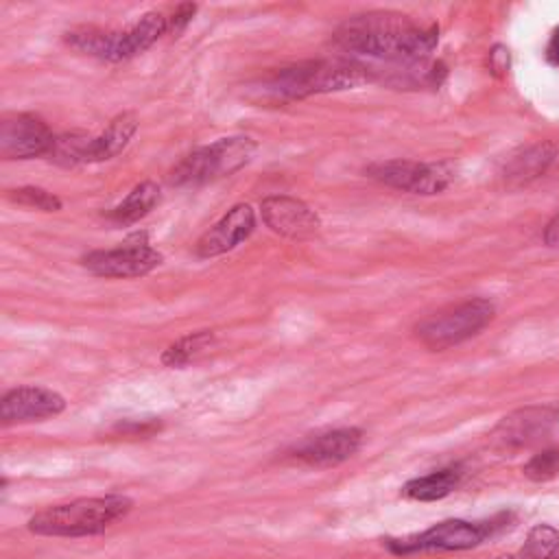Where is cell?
I'll return each instance as SVG.
<instances>
[{
  "mask_svg": "<svg viewBox=\"0 0 559 559\" xmlns=\"http://www.w3.org/2000/svg\"><path fill=\"white\" fill-rule=\"evenodd\" d=\"M334 41L354 55L389 63H421L439 41V26L419 24L395 11H369L347 17Z\"/></svg>",
  "mask_w": 559,
  "mask_h": 559,
  "instance_id": "1",
  "label": "cell"
},
{
  "mask_svg": "<svg viewBox=\"0 0 559 559\" xmlns=\"http://www.w3.org/2000/svg\"><path fill=\"white\" fill-rule=\"evenodd\" d=\"M365 81H369V68L362 63L347 59H312L266 74L253 85V96L264 103L282 105L312 94L356 87Z\"/></svg>",
  "mask_w": 559,
  "mask_h": 559,
  "instance_id": "2",
  "label": "cell"
},
{
  "mask_svg": "<svg viewBox=\"0 0 559 559\" xmlns=\"http://www.w3.org/2000/svg\"><path fill=\"white\" fill-rule=\"evenodd\" d=\"M131 509L133 500L122 493L76 498L37 511L26 526L31 533L44 537H90L105 533Z\"/></svg>",
  "mask_w": 559,
  "mask_h": 559,
  "instance_id": "3",
  "label": "cell"
},
{
  "mask_svg": "<svg viewBox=\"0 0 559 559\" xmlns=\"http://www.w3.org/2000/svg\"><path fill=\"white\" fill-rule=\"evenodd\" d=\"M168 31V17L157 11L144 13L135 24L122 31H109L98 26H79L66 33L68 46L74 50L103 59V61H124L148 46H153Z\"/></svg>",
  "mask_w": 559,
  "mask_h": 559,
  "instance_id": "4",
  "label": "cell"
},
{
  "mask_svg": "<svg viewBox=\"0 0 559 559\" xmlns=\"http://www.w3.org/2000/svg\"><path fill=\"white\" fill-rule=\"evenodd\" d=\"M258 144L249 135L221 138L212 144L199 146L188 153L170 173L168 183L173 186H201L234 175L247 166L255 153Z\"/></svg>",
  "mask_w": 559,
  "mask_h": 559,
  "instance_id": "5",
  "label": "cell"
},
{
  "mask_svg": "<svg viewBox=\"0 0 559 559\" xmlns=\"http://www.w3.org/2000/svg\"><path fill=\"white\" fill-rule=\"evenodd\" d=\"M493 314L496 308L489 299L474 297L441 308L430 317L421 319L415 325V334L428 349L439 352L476 336L483 328L491 323Z\"/></svg>",
  "mask_w": 559,
  "mask_h": 559,
  "instance_id": "6",
  "label": "cell"
},
{
  "mask_svg": "<svg viewBox=\"0 0 559 559\" xmlns=\"http://www.w3.org/2000/svg\"><path fill=\"white\" fill-rule=\"evenodd\" d=\"M496 528V522H467L443 520L430 528L402 539H386V546L395 555L430 552V550H467L483 544Z\"/></svg>",
  "mask_w": 559,
  "mask_h": 559,
  "instance_id": "7",
  "label": "cell"
},
{
  "mask_svg": "<svg viewBox=\"0 0 559 559\" xmlns=\"http://www.w3.org/2000/svg\"><path fill=\"white\" fill-rule=\"evenodd\" d=\"M162 253L151 247L144 231L127 236L114 249H96L81 258V264L98 277H140L159 266Z\"/></svg>",
  "mask_w": 559,
  "mask_h": 559,
  "instance_id": "8",
  "label": "cell"
},
{
  "mask_svg": "<svg viewBox=\"0 0 559 559\" xmlns=\"http://www.w3.org/2000/svg\"><path fill=\"white\" fill-rule=\"evenodd\" d=\"M365 173L389 188L411 194H437L445 190L454 179V170L445 162L386 159L367 166Z\"/></svg>",
  "mask_w": 559,
  "mask_h": 559,
  "instance_id": "9",
  "label": "cell"
},
{
  "mask_svg": "<svg viewBox=\"0 0 559 559\" xmlns=\"http://www.w3.org/2000/svg\"><path fill=\"white\" fill-rule=\"evenodd\" d=\"M557 426V406H526L502 417L491 432V441L502 450H520L544 441Z\"/></svg>",
  "mask_w": 559,
  "mask_h": 559,
  "instance_id": "10",
  "label": "cell"
},
{
  "mask_svg": "<svg viewBox=\"0 0 559 559\" xmlns=\"http://www.w3.org/2000/svg\"><path fill=\"white\" fill-rule=\"evenodd\" d=\"M362 432L358 428H334L304 437L286 454L310 467H332L358 452Z\"/></svg>",
  "mask_w": 559,
  "mask_h": 559,
  "instance_id": "11",
  "label": "cell"
},
{
  "mask_svg": "<svg viewBox=\"0 0 559 559\" xmlns=\"http://www.w3.org/2000/svg\"><path fill=\"white\" fill-rule=\"evenodd\" d=\"M55 133L35 114H11L0 122V155L4 159H31L48 155Z\"/></svg>",
  "mask_w": 559,
  "mask_h": 559,
  "instance_id": "12",
  "label": "cell"
},
{
  "mask_svg": "<svg viewBox=\"0 0 559 559\" xmlns=\"http://www.w3.org/2000/svg\"><path fill=\"white\" fill-rule=\"evenodd\" d=\"M66 408V400L46 386H17L2 395L0 419L4 426L55 417Z\"/></svg>",
  "mask_w": 559,
  "mask_h": 559,
  "instance_id": "13",
  "label": "cell"
},
{
  "mask_svg": "<svg viewBox=\"0 0 559 559\" xmlns=\"http://www.w3.org/2000/svg\"><path fill=\"white\" fill-rule=\"evenodd\" d=\"M260 214L264 225L286 238H306L319 229V216L304 201L286 194L262 199Z\"/></svg>",
  "mask_w": 559,
  "mask_h": 559,
  "instance_id": "14",
  "label": "cell"
},
{
  "mask_svg": "<svg viewBox=\"0 0 559 559\" xmlns=\"http://www.w3.org/2000/svg\"><path fill=\"white\" fill-rule=\"evenodd\" d=\"M255 227V214L247 203H238L223 214L194 245L199 258H214L231 251L251 236Z\"/></svg>",
  "mask_w": 559,
  "mask_h": 559,
  "instance_id": "15",
  "label": "cell"
},
{
  "mask_svg": "<svg viewBox=\"0 0 559 559\" xmlns=\"http://www.w3.org/2000/svg\"><path fill=\"white\" fill-rule=\"evenodd\" d=\"M135 131H138V116L133 111L118 114L98 135H92L87 162L111 159L129 144Z\"/></svg>",
  "mask_w": 559,
  "mask_h": 559,
  "instance_id": "16",
  "label": "cell"
},
{
  "mask_svg": "<svg viewBox=\"0 0 559 559\" xmlns=\"http://www.w3.org/2000/svg\"><path fill=\"white\" fill-rule=\"evenodd\" d=\"M159 186L155 181H142L124 197L122 203L107 212V221L114 225H133L144 218L159 203Z\"/></svg>",
  "mask_w": 559,
  "mask_h": 559,
  "instance_id": "17",
  "label": "cell"
},
{
  "mask_svg": "<svg viewBox=\"0 0 559 559\" xmlns=\"http://www.w3.org/2000/svg\"><path fill=\"white\" fill-rule=\"evenodd\" d=\"M459 483H461L459 467H443V469H435L430 474H424V476H417V478L408 480L402 487V493L411 500L432 502V500H441L448 493H452Z\"/></svg>",
  "mask_w": 559,
  "mask_h": 559,
  "instance_id": "18",
  "label": "cell"
},
{
  "mask_svg": "<svg viewBox=\"0 0 559 559\" xmlns=\"http://www.w3.org/2000/svg\"><path fill=\"white\" fill-rule=\"evenodd\" d=\"M555 153H557V148L550 142L528 146L520 155L511 157V162L504 168V177L515 179V181L535 179L550 166V162L555 159Z\"/></svg>",
  "mask_w": 559,
  "mask_h": 559,
  "instance_id": "19",
  "label": "cell"
},
{
  "mask_svg": "<svg viewBox=\"0 0 559 559\" xmlns=\"http://www.w3.org/2000/svg\"><path fill=\"white\" fill-rule=\"evenodd\" d=\"M212 341H214V332H212V330L190 332V334L177 338L175 343H170V345L162 352L159 360H162V365H166V367H183V365H188L190 360H194L199 354H203V352L210 347Z\"/></svg>",
  "mask_w": 559,
  "mask_h": 559,
  "instance_id": "20",
  "label": "cell"
},
{
  "mask_svg": "<svg viewBox=\"0 0 559 559\" xmlns=\"http://www.w3.org/2000/svg\"><path fill=\"white\" fill-rule=\"evenodd\" d=\"M90 142H92V135L83 133V131H72V133L57 135L50 151H48V159L59 164V166H66V168L76 166V164H85Z\"/></svg>",
  "mask_w": 559,
  "mask_h": 559,
  "instance_id": "21",
  "label": "cell"
},
{
  "mask_svg": "<svg viewBox=\"0 0 559 559\" xmlns=\"http://www.w3.org/2000/svg\"><path fill=\"white\" fill-rule=\"evenodd\" d=\"M559 552V531L550 524H537L528 531L520 559H555Z\"/></svg>",
  "mask_w": 559,
  "mask_h": 559,
  "instance_id": "22",
  "label": "cell"
},
{
  "mask_svg": "<svg viewBox=\"0 0 559 559\" xmlns=\"http://www.w3.org/2000/svg\"><path fill=\"white\" fill-rule=\"evenodd\" d=\"M7 197L20 205L26 207H35L41 212H59L61 210V199L44 188L37 186H22V188H13L7 192Z\"/></svg>",
  "mask_w": 559,
  "mask_h": 559,
  "instance_id": "23",
  "label": "cell"
},
{
  "mask_svg": "<svg viewBox=\"0 0 559 559\" xmlns=\"http://www.w3.org/2000/svg\"><path fill=\"white\" fill-rule=\"evenodd\" d=\"M559 474V450H544L524 465V476L531 480H548Z\"/></svg>",
  "mask_w": 559,
  "mask_h": 559,
  "instance_id": "24",
  "label": "cell"
},
{
  "mask_svg": "<svg viewBox=\"0 0 559 559\" xmlns=\"http://www.w3.org/2000/svg\"><path fill=\"white\" fill-rule=\"evenodd\" d=\"M116 430L120 435H129V437H144V435H151L155 430H159V421L157 419H129V421H122L116 426Z\"/></svg>",
  "mask_w": 559,
  "mask_h": 559,
  "instance_id": "25",
  "label": "cell"
},
{
  "mask_svg": "<svg viewBox=\"0 0 559 559\" xmlns=\"http://www.w3.org/2000/svg\"><path fill=\"white\" fill-rule=\"evenodd\" d=\"M194 13H197V4H190V2L179 4V7L173 11V15L168 17V31H166V33H173V35L181 33V31L188 26V22L192 20Z\"/></svg>",
  "mask_w": 559,
  "mask_h": 559,
  "instance_id": "26",
  "label": "cell"
},
{
  "mask_svg": "<svg viewBox=\"0 0 559 559\" xmlns=\"http://www.w3.org/2000/svg\"><path fill=\"white\" fill-rule=\"evenodd\" d=\"M544 240L548 247L552 249H559V214L546 225V231H544Z\"/></svg>",
  "mask_w": 559,
  "mask_h": 559,
  "instance_id": "27",
  "label": "cell"
},
{
  "mask_svg": "<svg viewBox=\"0 0 559 559\" xmlns=\"http://www.w3.org/2000/svg\"><path fill=\"white\" fill-rule=\"evenodd\" d=\"M546 59H548L552 66H559V26L552 31V35H550V39H548Z\"/></svg>",
  "mask_w": 559,
  "mask_h": 559,
  "instance_id": "28",
  "label": "cell"
}]
</instances>
